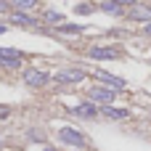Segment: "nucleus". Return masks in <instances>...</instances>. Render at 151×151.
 <instances>
[{
  "instance_id": "nucleus-15",
  "label": "nucleus",
  "mask_w": 151,
  "mask_h": 151,
  "mask_svg": "<svg viewBox=\"0 0 151 151\" xmlns=\"http://www.w3.org/2000/svg\"><path fill=\"white\" fill-rule=\"evenodd\" d=\"M61 32H69V35H74V32H80V27H72V24H66V27H58Z\"/></svg>"
},
{
  "instance_id": "nucleus-9",
  "label": "nucleus",
  "mask_w": 151,
  "mask_h": 151,
  "mask_svg": "<svg viewBox=\"0 0 151 151\" xmlns=\"http://www.w3.org/2000/svg\"><path fill=\"white\" fill-rule=\"evenodd\" d=\"M98 80L106 82V85H114V88H125V80H119L114 74H106V72H98Z\"/></svg>"
},
{
  "instance_id": "nucleus-6",
  "label": "nucleus",
  "mask_w": 151,
  "mask_h": 151,
  "mask_svg": "<svg viewBox=\"0 0 151 151\" xmlns=\"http://www.w3.org/2000/svg\"><path fill=\"white\" fill-rule=\"evenodd\" d=\"M58 135H61V141H66V143H72V146H82V143H85L82 133H77V130H72V127H64Z\"/></svg>"
},
{
  "instance_id": "nucleus-17",
  "label": "nucleus",
  "mask_w": 151,
  "mask_h": 151,
  "mask_svg": "<svg viewBox=\"0 0 151 151\" xmlns=\"http://www.w3.org/2000/svg\"><path fill=\"white\" fill-rule=\"evenodd\" d=\"M114 3H119V5H135L138 0H114Z\"/></svg>"
},
{
  "instance_id": "nucleus-13",
  "label": "nucleus",
  "mask_w": 151,
  "mask_h": 151,
  "mask_svg": "<svg viewBox=\"0 0 151 151\" xmlns=\"http://www.w3.org/2000/svg\"><path fill=\"white\" fill-rule=\"evenodd\" d=\"M101 8H104L106 13H119V11H122V8H119V3H114V0H111V3H104Z\"/></svg>"
},
{
  "instance_id": "nucleus-22",
  "label": "nucleus",
  "mask_w": 151,
  "mask_h": 151,
  "mask_svg": "<svg viewBox=\"0 0 151 151\" xmlns=\"http://www.w3.org/2000/svg\"><path fill=\"white\" fill-rule=\"evenodd\" d=\"M45 151H56V149H45Z\"/></svg>"
},
{
  "instance_id": "nucleus-8",
  "label": "nucleus",
  "mask_w": 151,
  "mask_h": 151,
  "mask_svg": "<svg viewBox=\"0 0 151 151\" xmlns=\"http://www.w3.org/2000/svg\"><path fill=\"white\" fill-rule=\"evenodd\" d=\"M130 19H135V21H151V8H133L130 11Z\"/></svg>"
},
{
  "instance_id": "nucleus-16",
  "label": "nucleus",
  "mask_w": 151,
  "mask_h": 151,
  "mask_svg": "<svg viewBox=\"0 0 151 151\" xmlns=\"http://www.w3.org/2000/svg\"><path fill=\"white\" fill-rule=\"evenodd\" d=\"M74 11H77V13H90V5H88V3H82V5H77Z\"/></svg>"
},
{
  "instance_id": "nucleus-5",
  "label": "nucleus",
  "mask_w": 151,
  "mask_h": 151,
  "mask_svg": "<svg viewBox=\"0 0 151 151\" xmlns=\"http://www.w3.org/2000/svg\"><path fill=\"white\" fill-rule=\"evenodd\" d=\"M90 98L98 101V104H104V106H109L114 101V90H109V88H93L90 90Z\"/></svg>"
},
{
  "instance_id": "nucleus-21",
  "label": "nucleus",
  "mask_w": 151,
  "mask_h": 151,
  "mask_svg": "<svg viewBox=\"0 0 151 151\" xmlns=\"http://www.w3.org/2000/svg\"><path fill=\"white\" fill-rule=\"evenodd\" d=\"M3 32H5V24H0V35H3Z\"/></svg>"
},
{
  "instance_id": "nucleus-12",
  "label": "nucleus",
  "mask_w": 151,
  "mask_h": 151,
  "mask_svg": "<svg viewBox=\"0 0 151 151\" xmlns=\"http://www.w3.org/2000/svg\"><path fill=\"white\" fill-rule=\"evenodd\" d=\"M45 21H53V24H61V21H64V16H61L58 11H48V13H45Z\"/></svg>"
},
{
  "instance_id": "nucleus-1",
  "label": "nucleus",
  "mask_w": 151,
  "mask_h": 151,
  "mask_svg": "<svg viewBox=\"0 0 151 151\" xmlns=\"http://www.w3.org/2000/svg\"><path fill=\"white\" fill-rule=\"evenodd\" d=\"M21 64V53L13 50V48H0V66H8V69H16Z\"/></svg>"
},
{
  "instance_id": "nucleus-2",
  "label": "nucleus",
  "mask_w": 151,
  "mask_h": 151,
  "mask_svg": "<svg viewBox=\"0 0 151 151\" xmlns=\"http://www.w3.org/2000/svg\"><path fill=\"white\" fill-rule=\"evenodd\" d=\"M24 82H27L29 88H40V85L48 82V74L40 72V69H27V72H24Z\"/></svg>"
},
{
  "instance_id": "nucleus-20",
  "label": "nucleus",
  "mask_w": 151,
  "mask_h": 151,
  "mask_svg": "<svg viewBox=\"0 0 151 151\" xmlns=\"http://www.w3.org/2000/svg\"><path fill=\"white\" fill-rule=\"evenodd\" d=\"M5 8H8V5H5V3H0V13H3V11H5Z\"/></svg>"
},
{
  "instance_id": "nucleus-3",
  "label": "nucleus",
  "mask_w": 151,
  "mask_h": 151,
  "mask_svg": "<svg viewBox=\"0 0 151 151\" xmlns=\"http://www.w3.org/2000/svg\"><path fill=\"white\" fill-rule=\"evenodd\" d=\"M53 80L56 82H80V80H85V72L82 69H61V72H56Z\"/></svg>"
},
{
  "instance_id": "nucleus-7",
  "label": "nucleus",
  "mask_w": 151,
  "mask_h": 151,
  "mask_svg": "<svg viewBox=\"0 0 151 151\" xmlns=\"http://www.w3.org/2000/svg\"><path fill=\"white\" fill-rule=\"evenodd\" d=\"M72 114H77V117H88V119H90V117H96V106H93V104H80L77 109H72Z\"/></svg>"
},
{
  "instance_id": "nucleus-18",
  "label": "nucleus",
  "mask_w": 151,
  "mask_h": 151,
  "mask_svg": "<svg viewBox=\"0 0 151 151\" xmlns=\"http://www.w3.org/2000/svg\"><path fill=\"white\" fill-rule=\"evenodd\" d=\"M5 117H8V109H5V106H0V119H5Z\"/></svg>"
},
{
  "instance_id": "nucleus-4",
  "label": "nucleus",
  "mask_w": 151,
  "mask_h": 151,
  "mask_svg": "<svg viewBox=\"0 0 151 151\" xmlns=\"http://www.w3.org/2000/svg\"><path fill=\"white\" fill-rule=\"evenodd\" d=\"M88 56H90V58H96V61H111V58H119V53H117V50H111V48H90V50H88Z\"/></svg>"
},
{
  "instance_id": "nucleus-14",
  "label": "nucleus",
  "mask_w": 151,
  "mask_h": 151,
  "mask_svg": "<svg viewBox=\"0 0 151 151\" xmlns=\"http://www.w3.org/2000/svg\"><path fill=\"white\" fill-rule=\"evenodd\" d=\"M13 3H16L19 8H35V5H37V0H13Z\"/></svg>"
},
{
  "instance_id": "nucleus-10",
  "label": "nucleus",
  "mask_w": 151,
  "mask_h": 151,
  "mask_svg": "<svg viewBox=\"0 0 151 151\" xmlns=\"http://www.w3.org/2000/svg\"><path fill=\"white\" fill-rule=\"evenodd\" d=\"M101 111H104L106 117H111V119H127V111H125V109H111V106H104Z\"/></svg>"
},
{
  "instance_id": "nucleus-19",
  "label": "nucleus",
  "mask_w": 151,
  "mask_h": 151,
  "mask_svg": "<svg viewBox=\"0 0 151 151\" xmlns=\"http://www.w3.org/2000/svg\"><path fill=\"white\" fill-rule=\"evenodd\" d=\"M143 29H146V35H151V21L146 24V27H143Z\"/></svg>"
},
{
  "instance_id": "nucleus-11",
  "label": "nucleus",
  "mask_w": 151,
  "mask_h": 151,
  "mask_svg": "<svg viewBox=\"0 0 151 151\" xmlns=\"http://www.w3.org/2000/svg\"><path fill=\"white\" fill-rule=\"evenodd\" d=\"M11 21H13V24H27V27H32V24H35V21H32L29 16H24V13H13V16H11Z\"/></svg>"
}]
</instances>
